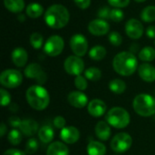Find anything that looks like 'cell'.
Here are the masks:
<instances>
[{"label":"cell","instance_id":"cell-1","mask_svg":"<svg viewBox=\"0 0 155 155\" xmlns=\"http://www.w3.org/2000/svg\"><path fill=\"white\" fill-rule=\"evenodd\" d=\"M45 24L53 29H61L64 27L69 20L70 14L68 9L60 4L50 5L44 15Z\"/></svg>","mask_w":155,"mask_h":155},{"label":"cell","instance_id":"cell-2","mask_svg":"<svg viewBox=\"0 0 155 155\" xmlns=\"http://www.w3.org/2000/svg\"><path fill=\"white\" fill-rule=\"evenodd\" d=\"M114 70L122 76H130L138 69V60L131 52H121L113 60Z\"/></svg>","mask_w":155,"mask_h":155},{"label":"cell","instance_id":"cell-3","mask_svg":"<svg viewBox=\"0 0 155 155\" xmlns=\"http://www.w3.org/2000/svg\"><path fill=\"white\" fill-rule=\"evenodd\" d=\"M25 98L28 104L37 111L45 110L50 103L49 93L40 84L30 86L25 93Z\"/></svg>","mask_w":155,"mask_h":155},{"label":"cell","instance_id":"cell-4","mask_svg":"<svg viewBox=\"0 0 155 155\" xmlns=\"http://www.w3.org/2000/svg\"><path fill=\"white\" fill-rule=\"evenodd\" d=\"M134 112L143 116L149 117L155 114V98L147 94H141L135 96L133 102Z\"/></svg>","mask_w":155,"mask_h":155},{"label":"cell","instance_id":"cell-5","mask_svg":"<svg viewBox=\"0 0 155 155\" xmlns=\"http://www.w3.org/2000/svg\"><path fill=\"white\" fill-rule=\"evenodd\" d=\"M106 122L110 126L116 129H124L130 124L131 117L129 113L122 107H114L106 114Z\"/></svg>","mask_w":155,"mask_h":155},{"label":"cell","instance_id":"cell-6","mask_svg":"<svg viewBox=\"0 0 155 155\" xmlns=\"http://www.w3.org/2000/svg\"><path fill=\"white\" fill-rule=\"evenodd\" d=\"M23 82L22 74L15 69H6L0 74V84L5 88H16Z\"/></svg>","mask_w":155,"mask_h":155},{"label":"cell","instance_id":"cell-7","mask_svg":"<svg viewBox=\"0 0 155 155\" xmlns=\"http://www.w3.org/2000/svg\"><path fill=\"white\" fill-rule=\"evenodd\" d=\"M133 144V138L127 133H119L111 141V148L117 153L127 152Z\"/></svg>","mask_w":155,"mask_h":155},{"label":"cell","instance_id":"cell-8","mask_svg":"<svg viewBox=\"0 0 155 155\" xmlns=\"http://www.w3.org/2000/svg\"><path fill=\"white\" fill-rule=\"evenodd\" d=\"M64 47V39L58 35H51L45 43L44 51L47 55L51 57H54L59 55L63 52Z\"/></svg>","mask_w":155,"mask_h":155},{"label":"cell","instance_id":"cell-9","mask_svg":"<svg viewBox=\"0 0 155 155\" xmlns=\"http://www.w3.org/2000/svg\"><path fill=\"white\" fill-rule=\"evenodd\" d=\"M64 71L70 75H81L84 71V60L77 55L68 56L64 63Z\"/></svg>","mask_w":155,"mask_h":155},{"label":"cell","instance_id":"cell-10","mask_svg":"<svg viewBox=\"0 0 155 155\" xmlns=\"http://www.w3.org/2000/svg\"><path fill=\"white\" fill-rule=\"evenodd\" d=\"M70 48L74 55L84 56L88 51V41L86 37L82 34H74L70 38Z\"/></svg>","mask_w":155,"mask_h":155},{"label":"cell","instance_id":"cell-11","mask_svg":"<svg viewBox=\"0 0 155 155\" xmlns=\"http://www.w3.org/2000/svg\"><path fill=\"white\" fill-rule=\"evenodd\" d=\"M25 75L29 78L35 80L40 85L44 84L47 81V74L43 70L42 66L36 63H32L25 68Z\"/></svg>","mask_w":155,"mask_h":155},{"label":"cell","instance_id":"cell-12","mask_svg":"<svg viewBox=\"0 0 155 155\" xmlns=\"http://www.w3.org/2000/svg\"><path fill=\"white\" fill-rule=\"evenodd\" d=\"M125 33L131 39L136 40L143 36L144 28L143 24L136 18L129 19L125 24Z\"/></svg>","mask_w":155,"mask_h":155},{"label":"cell","instance_id":"cell-13","mask_svg":"<svg viewBox=\"0 0 155 155\" xmlns=\"http://www.w3.org/2000/svg\"><path fill=\"white\" fill-rule=\"evenodd\" d=\"M110 25L106 20L97 18L88 24V31L95 36H103L109 33Z\"/></svg>","mask_w":155,"mask_h":155},{"label":"cell","instance_id":"cell-14","mask_svg":"<svg viewBox=\"0 0 155 155\" xmlns=\"http://www.w3.org/2000/svg\"><path fill=\"white\" fill-rule=\"evenodd\" d=\"M67 101L70 105L75 108H84L88 105V97L82 91H73L67 96Z\"/></svg>","mask_w":155,"mask_h":155},{"label":"cell","instance_id":"cell-15","mask_svg":"<svg viewBox=\"0 0 155 155\" xmlns=\"http://www.w3.org/2000/svg\"><path fill=\"white\" fill-rule=\"evenodd\" d=\"M60 138L65 143L74 144L78 142L80 138V132L74 126H65L61 130Z\"/></svg>","mask_w":155,"mask_h":155},{"label":"cell","instance_id":"cell-16","mask_svg":"<svg viewBox=\"0 0 155 155\" xmlns=\"http://www.w3.org/2000/svg\"><path fill=\"white\" fill-rule=\"evenodd\" d=\"M107 110V106L105 103L100 99H94L89 102L87 105V111L89 114L94 117H101L105 114Z\"/></svg>","mask_w":155,"mask_h":155},{"label":"cell","instance_id":"cell-17","mask_svg":"<svg viewBox=\"0 0 155 155\" xmlns=\"http://www.w3.org/2000/svg\"><path fill=\"white\" fill-rule=\"evenodd\" d=\"M13 64L17 67H24L28 61V54L23 47H16L11 54Z\"/></svg>","mask_w":155,"mask_h":155},{"label":"cell","instance_id":"cell-18","mask_svg":"<svg viewBox=\"0 0 155 155\" xmlns=\"http://www.w3.org/2000/svg\"><path fill=\"white\" fill-rule=\"evenodd\" d=\"M138 74L141 79L144 82L153 83L155 81V67L148 63H144L139 65Z\"/></svg>","mask_w":155,"mask_h":155},{"label":"cell","instance_id":"cell-19","mask_svg":"<svg viewBox=\"0 0 155 155\" xmlns=\"http://www.w3.org/2000/svg\"><path fill=\"white\" fill-rule=\"evenodd\" d=\"M21 133L25 136H33L36 133L38 134L39 127L38 124L33 119H25L22 121V124L19 127Z\"/></svg>","mask_w":155,"mask_h":155},{"label":"cell","instance_id":"cell-20","mask_svg":"<svg viewBox=\"0 0 155 155\" xmlns=\"http://www.w3.org/2000/svg\"><path fill=\"white\" fill-rule=\"evenodd\" d=\"M94 133L97 138L101 141H107L111 136V128L107 122L100 121L96 124Z\"/></svg>","mask_w":155,"mask_h":155},{"label":"cell","instance_id":"cell-21","mask_svg":"<svg viewBox=\"0 0 155 155\" xmlns=\"http://www.w3.org/2000/svg\"><path fill=\"white\" fill-rule=\"evenodd\" d=\"M46 155H69V149L64 143L53 142L47 148Z\"/></svg>","mask_w":155,"mask_h":155},{"label":"cell","instance_id":"cell-22","mask_svg":"<svg viewBox=\"0 0 155 155\" xmlns=\"http://www.w3.org/2000/svg\"><path fill=\"white\" fill-rule=\"evenodd\" d=\"M88 155H105L106 147L104 143L98 141H91L86 148Z\"/></svg>","mask_w":155,"mask_h":155},{"label":"cell","instance_id":"cell-23","mask_svg":"<svg viewBox=\"0 0 155 155\" xmlns=\"http://www.w3.org/2000/svg\"><path fill=\"white\" fill-rule=\"evenodd\" d=\"M54 137V129L50 125H44L38 131V138L44 143H49Z\"/></svg>","mask_w":155,"mask_h":155},{"label":"cell","instance_id":"cell-24","mask_svg":"<svg viewBox=\"0 0 155 155\" xmlns=\"http://www.w3.org/2000/svg\"><path fill=\"white\" fill-rule=\"evenodd\" d=\"M4 5L11 13L20 14L25 5L24 0H4Z\"/></svg>","mask_w":155,"mask_h":155},{"label":"cell","instance_id":"cell-25","mask_svg":"<svg viewBox=\"0 0 155 155\" xmlns=\"http://www.w3.org/2000/svg\"><path fill=\"white\" fill-rule=\"evenodd\" d=\"M25 13L30 18H38L44 14V7L38 3H31L26 6Z\"/></svg>","mask_w":155,"mask_h":155},{"label":"cell","instance_id":"cell-26","mask_svg":"<svg viewBox=\"0 0 155 155\" xmlns=\"http://www.w3.org/2000/svg\"><path fill=\"white\" fill-rule=\"evenodd\" d=\"M108 86L111 92L116 94H122L126 90V84L121 79H113L112 81H110Z\"/></svg>","mask_w":155,"mask_h":155},{"label":"cell","instance_id":"cell-27","mask_svg":"<svg viewBox=\"0 0 155 155\" xmlns=\"http://www.w3.org/2000/svg\"><path fill=\"white\" fill-rule=\"evenodd\" d=\"M140 60L143 62H152L155 59V49L152 46H145L140 50L138 54Z\"/></svg>","mask_w":155,"mask_h":155},{"label":"cell","instance_id":"cell-28","mask_svg":"<svg viewBox=\"0 0 155 155\" xmlns=\"http://www.w3.org/2000/svg\"><path fill=\"white\" fill-rule=\"evenodd\" d=\"M106 55V49L102 45H95L89 51V56L92 60L101 61Z\"/></svg>","mask_w":155,"mask_h":155},{"label":"cell","instance_id":"cell-29","mask_svg":"<svg viewBox=\"0 0 155 155\" xmlns=\"http://www.w3.org/2000/svg\"><path fill=\"white\" fill-rule=\"evenodd\" d=\"M141 19L146 23H151V22L155 21L154 5H148V6L144 7L141 13Z\"/></svg>","mask_w":155,"mask_h":155},{"label":"cell","instance_id":"cell-30","mask_svg":"<svg viewBox=\"0 0 155 155\" xmlns=\"http://www.w3.org/2000/svg\"><path fill=\"white\" fill-rule=\"evenodd\" d=\"M84 76L86 79L90 81L97 82L102 77V72L97 67H89L84 71Z\"/></svg>","mask_w":155,"mask_h":155},{"label":"cell","instance_id":"cell-31","mask_svg":"<svg viewBox=\"0 0 155 155\" xmlns=\"http://www.w3.org/2000/svg\"><path fill=\"white\" fill-rule=\"evenodd\" d=\"M29 42L34 49L38 50V49L42 48V46L44 45V36L40 33L35 32L30 35Z\"/></svg>","mask_w":155,"mask_h":155},{"label":"cell","instance_id":"cell-32","mask_svg":"<svg viewBox=\"0 0 155 155\" xmlns=\"http://www.w3.org/2000/svg\"><path fill=\"white\" fill-rule=\"evenodd\" d=\"M23 138V134L21 133L20 130L17 129H13L7 135V140L12 145H18L22 142Z\"/></svg>","mask_w":155,"mask_h":155},{"label":"cell","instance_id":"cell-33","mask_svg":"<svg viewBox=\"0 0 155 155\" xmlns=\"http://www.w3.org/2000/svg\"><path fill=\"white\" fill-rule=\"evenodd\" d=\"M108 40L109 42L114 45V46H119L122 45L123 43V36L120 33L116 32V31H114V32H111L108 35Z\"/></svg>","mask_w":155,"mask_h":155},{"label":"cell","instance_id":"cell-34","mask_svg":"<svg viewBox=\"0 0 155 155\" xmlns=\"http://www.w3.org/2000/svg\"><path fill=\"white\" fill-rule=\"evenodd\" d=\"M38 150V142L35 138L29 139L25 143V153L27 154H34Z\"/></svg>","mask_w":155,"mask_h":155},{"label":"cell","instance_id":"cell-35","mask_svg":"<svg viewBox=\"0 0 155 155\" xmlns=\"http://www.w3.org/2000/svg\"><path fill=\"white\" fill-rule=\"evenodd\" d=\"M124 13L121 8H114L111 10V15H110V19L114 22L120 23L124 20Z\"/></svg>","mask_w":155,"mask_h":155},{"label":"cell","instance_id":"cell-36","mask_svg":"<svg viewBox=\"0 0 155 155\" xmlns=\"http://www.w3.org/2000/svg\"><path fill=\"white\" fill-rule=\"evenodd\" d=\"M74 85L78 89V91H84L88 87V83L85 78V76L83 75H77L74 79Z\"/></svg>","mask_w":155,"mask_h":155},{"label":"cell","instance_id":"cell-37","mask_svg":"<svg viewBox=\"0 0 155 155\" xmlns=\"http://www.w3.org/2000/svg\"><path fill=\"white\" fill-rule=\"evenodd\" d=\"M0 94H1V105L3 107H5L10 104L11 102V95L4 88L0 89Z\"/></svg>","mask_w":155,"mask_h":155},{"label":"cell","instance_id":"cell-38","mask_svg":"<svg viewBox=\"0 0 155 155\" xmlns=\"http://www.w3.org/2000/svg\"><path fill=\"white\" fill-rule=\"evenodd\" d=\"M111 10L109 6H103L101 7L99 10H98V18H101V19H104V20H108L110 19V15H111Z\"/></svg>","mask_w":155,"mask_h":155},{"label":"cell","instance_id":"cell-39","mask_svg":"<svg viewBox=\"0 0 155 155\" xmlns=\"http://www.w3.org/2000/svg\"><path fill=\"white\" fill-rule=\"evenodd\" d=\"M109 5L114 8H124L130 4V0H107Z\"/></svg>","mask_w":155,"mask_h":155},{"label":"cell","instance_id":"cell-40","mask_svg":"<svg viewBox=\"0 0 155 155\" xmlns=\"http://www.w3.org/2000/svg\"><path fill=\"white\" fill-rule=\"evenodd\" d=\"M53 123H54V125L56 128H58V129H63V128H64V127H65V124H66L65 119H64L63 116H60V115L55 116Z\"/></svg>","mask_w":155,"mask_h":155},{"label":"cell","instance_id":"cell-41","mask_svg":"<svg viewBox=\"0 0 155 155\" xmlns=\"http://www.w3.org/2000/svg\"><path fill=\"white\" fill-rule=\"evenodd\" d=\"M22 121L23 120H21L19 117H17V116H11L10 118H9V120H8V124H9V125L12 127V128H15V129H16V128H18L19 129V127H20V125H21V124H22Z\"/></svg>","mask_w":155,"mask_h":155},{"label":"cell","instance_id":"cell-42","mask_svg":"<svg viewBox=\"0 0 155 155\" xmlns=\"http://www.w3.org/2000/svg\"><path fill=\"white\" fill-rule=\"evenodd\" d=\"M74 2L81 9H87L91 5V0H74Z\"/></svg>","mask_w":155,"mask_h":155},{"label":"cell","instance_id":"cell-43","mask_svg":"<svg viewBox=\"0 0 155 155\" xmlns=\"http://www.w3.org/2000/svg\"><path fill=\"white\" fill-rule=\"evenodd\" d=\"M3 155H27V153L17 149H8L4 153Z\"/></svg>","mask_w":155,"mask_h":155},{"label":"cell","instance_id":"cell-44","mask_svg":"<svg viewBox=\"0 0 155 155\" xmlns=\"http://www.w3.org/2000/svg\"><path fill=\"white\" fill-rule=\"evenodd\" d=\"M146 35L149 38L155 39V25H150L146 29Z\"/></svg>","mask_w":155,"mask_h":155},{"label":"cell","instance_id":"cell-45","mask_svg":"<svg viewBox=\"0 0 155 155\" xmlns=\"http://www.w3.org/2000/svg\"><path fill=\"white\" fill-rule=\"evenodd\" d=\"M6 131H7V127L5 126V124L4 123L1 124V126H0V136L1 137H4L5 134H6Z\"/></svg>","mask_w":155,"mask_h":155},{"label":"cell","instance_id":"cell-46","mask_svg":"<svg viewBox=\"0 0 155 155\" xmlns=\"http://www.w3.org/2000/svg\"><path fill=\"white\" fill-rule=\"evenodd\" d=\"M18 20L20 22H25V16L23 14H18Z\"/></svg>","mask_w":155,"mask_h":155},{"label":"cell","instance_id":"cell-47","mask_svg":"<svg viewBox=\"0 0 155 155\" xmlns=\"http://www.w3.org/2000/svg\"><path fill=\"white\" fill-rule=\"evenodd\" d=\"M135 2H138V3H143V2H145L146 0H134Z\"/></svg>","mask_w":155,"mask_h":155},{"label":"cell","instance_id":"cell-48","mask_svg":"<svg viewBox=\"0 0 155 155\" xmlns=\"http://www.w3.org/2000/svg\"><path fill=\"white\" fill-rule=\"evenodd\" d=\"M154 45H155V43H154Z\"/></svg>","mask_w":155,"mask_h":155}]
</instances>
